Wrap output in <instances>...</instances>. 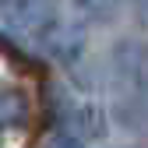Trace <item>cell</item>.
<instances>
[{
	"label": "cell",
	"instance_id": "6da1fadb",
	"mask_svg": "<svg viewBox=\"0 0 148 148\" xmlns=\"http://www.w3.org/2000/svg\"><path fill=\"white\" fill-rule=\"evenodd\" d=\"M0 18L21 35H32L35 42L60 21L57 0H0Z\"/></svg>",
	"mask_w": 148,
	"mask_h": 148
},
{
	"label": "cell",
	"instance_id": "277c9868",
	"mask_svg": "<svg viewBox=\"0 0 148 148\" xmlns=\"http://www.w3.org/2000/svg\"><path fill=\"white\" fill-rule=\"evenodd\" d=\"M46 148H85L78 138H74V134H57V138H53Z\"/></svg>",
	"mask_w": 148,
	"mask_h": 148
},
{
	"label": "cell",
	"instance_id": "3957f363",
	"mask_svg": "<svg viewBox=\"0 0 148 148\" xmlns=\"http://www.w3.org/2000/svg\"><path fill=\"white\" fill-rule=\"evenodd\" d=\"M74 4H78V11H85L92 18H106V14H113L123 0H74Z\"/></svg>",
	"mask_w": 148,
	"mask_h": 148
},
{
	"label": "cell",
	"instance_id": "5b68a950",
	"mask_svg": "<svg viewBox=\"0 0 148 148\" xmlns=\"http://www.w3.org/2000/svg\"><path fill=\"white\" fill-rule=\"evenodd\" d=\"M141 14H145V18H148V0H141Z\"/></svg>",
	"mask_w": 148,
	"mask_h": 148
},
{
	"label": "cell",
	"instance_id": "7a4b0ae2",
	"mask_svg": "<svg viewBox=\"0 0 148 148\" xmlns=\"http://www.w3.org/2000/svg\"><path fill=\"white\" fill-rule=\"evenodd\" d=\"M28 95L14 85H0V131H11V127H25L28 123Z\"/></svg>",
	"mask_w": 148,
	"mask_h": 148
}]
</instances>
